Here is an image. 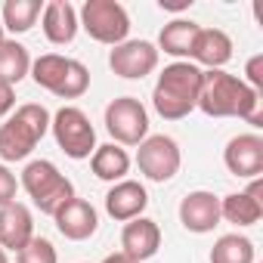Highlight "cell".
I'll use <instances>...</instances> for the list:
<instances>
[{
	"instance_id": "obj_1",
	"label": "cell",
	"mask_w": 263,
	"mask_h": 263,
	"mask_svg": "<svg viewBox=\"0 0 263 263\" xmlns=\"http://www.w3.org/2000/svg\"><path fill=\"white\" fill-rule=\"evenodd\" d=\"M198 108L208 118H241L251 127H263V93L251 90L241 78L223 68L204 71Z\"/></svg>"
},
{
	"instance_id": "obj_2",
	"label": "cell",
	"mask_w": 263,
	"mask_h": 263,
	"mask_svg": "<svg viewBox=\"0 0 263 263\" xmlns=\"http://www.w3.org/2000/svg\"><path fill=\"white\" fill-rule=\"evenodd\" d=\"M201 78L204 71L195 62H171L155 81L152 90V105L164 121H183L189 111L198 108V93H201Z\"/></svg>"
},
{
	"instance_id": "obj_3",
	"label": "cell",
	"mask_w": 263,
	"mask_h": 263,
	"mask_svg": "<svg viewBox=\"0 0 263 263\" xmlns=\"http://www.w3.org/2000/svg\"><path fill=\"white\" fill-rule=\"evenodd\" d=\"M50 111L37 102H25L16 108V115H10L0 124V158L4 164L10 161H25L34 146L47 137L50 130Z\"/></svg>"
},
{
	"instance_id": "obj_4",
	"label": "cell",
	"mask_w": 263,
	"mask_h": 263,
	"mask_svg": "<svg viewBox=\"0 0 263 263\" xmlns=\"http://www.w3.org/2000/svg\"><path fill=\"white\" fill-rule=\"evenodd\" d=\"M19 186L28 192V198L34 201V208H37L41 214H50V217H53L68 198H74V186H71V180H68L53 161H47V158H41V161H28L25 171H22Z\"/></svg>"
},
{
	"instance_id": "obj_5",
	"label": "cell",
	"mask_w": 263,
	"mask_h": 263,
	"mask_svg": "<svg viewBox=\"0 0 263 263\" xmlns=\"http://www.w3.org/2000/svg\"><path fill=\"white\" fill-rule=\"evenodd\" d=\"M78 25L96 44H108V47L124 44L130 34V16L118 0H87L78 13Z\"/></svg>"
},
{
	"instance_id": "obj_6",
	"label": "cell",
	"mask_w": 263,
	"mask_h": 263,
	"mask_svg": "<svg viewBox=\"0 0 263 263\" xmlns=\"http://www.w3.org/2000/svg\"><path fill=\"white\" fill-rule=\"evenodd\" d=\"M50 130L56 137V146L74 161H84L96 152V130L78 105H62L50 118Z\"/></svg>"
},
{
	"instance_id": "obj_7",
	"label": "cell",
	"mask_w": 263,
	"mask_h": 263,
	"mask_svg": "<svg viewBox=\"0 0 263 263\" xmlns=\"http://www.w3.org/2000/svg\"><path fill=\"white\" fill-rule=\"evenodd\" d=\"M105 130L115 146H140L149 137V111L137 96H118L105 105Z\"/></svg>"
},
{
	"instance_id": "obj_8",
	"label": "cell",
	"mask_w": 263,
	"mask_h": 263,
	"mask_svg": "<svg viewBox=\"0 0 263 263\" xmlns=\"http://www.w3.org/2000/svg\"><path fill=\"white\" fill-rule=\"evenodd\" d=\"M180 164H183V155H180V146H177L174 137L155 134V137H146L137 146V167L152 183L174 180L180 174Z\"/></svg>"
},
{
	"instance_id": "obj_9",
	"label": "cell",
	"mask_w": 263,
	"mask_h": 263,
	"mask_svg": "<svg viewBox=\"0 0 263 263\" xmlns=\"http://www.w3.org/2000/svg\"><path fill=\"white\" fill-rule=\"evenodd\" d=\"M158 47L152 41H124L118 47H111L108 53V68L118 78L127 81H143L146 74H152L158 68Z\"/></svg>"
},
{
	"instance_id": "obj_10",
	"label": "cell",
	"mask_w": 263,
	"mask_h": 263,
	"mask_svg": "<svg viewBox=\"0 0 263 263\" xmlns=\"http://www.w3.org/2000/svg\"><path fill=\"white\" fill-rule=\"evenodd\" d=\"M223 164L232 177L254 180L263 174V140L257 134H238L223 149Z\"/></svg>"
},
{
	"instance_id": "obj_11",
	"label": "cell",
	"mask_w": 263,
	"mask_h": 263,
	"mask_svg": "<svg viewBox=\"0 0 263 263\" xmlns=\"http://www.w3.org/2000/svg\"><path fill=\"white\" fill-rule=\"evenodd\" d=\"M260 217H263V180L260 177H254L245 192H229L226 198H220V220L238 229L260 223Z\"/></svg>"
},
{
	"instance_id": "obj_12",
	"label": "cell",
	"mask_w": 263,
	"mask_h": 263,
	"mask_svg": "<svg viewBox=\"0 0 263 263\" xmlns=\"http://www.w3.org/2000/svg\"><path fill=\"white\" fill-rule=\"evenodd\" d=\"M146 208H149V192L137 180L111 183V189L105 192V214L118 223H130V220L143 217Z\"/></svg>"
},
{
	"instance_id": "obj_13",
	"label": "cell",
	"mask_w": 263,
	"mask_h": 263,
	"mask_svg": "<svg viewBox=\"0 0 263 263\" xmlns=\"http://www.w3.org/2000/svg\"><path fill=\"white\" fill-rule=\"evenodd\" d=\"M53 220H56V229L68 238V241H87L90 235H96V229H99V214H96V208L90 204V201H84V198H68L56 214H53Z\"/></svg>"
},
{
	"instance_id": "obj_14",
	"label": "cell",
	"mask_w": 263,
	"mask_h": 263,
	"mask_svg": "<svg viewBox=\"0 0 263 263\" xmlns=\"http://www.w3.org/2000/svg\"><path fill=\"white\" fill-rule=\"evenodd\" d=\"M158 248H161V229H158L155 220L137 217V220L124 223V229H121V254H127L137 263H146V260H152L158 254Z\"/></svg>"
},
{
	"instance_id": "obj_15",
	"label": "cell",
	"mask_w": 263,
	"mask_h": 263,
	"mask_svg": "<svg viewBox=\"0 0 263 263\" xmlns=\"http://www.w3.org/2000/svg\"><path fill=\"white\" fill-rule=\"evenodd\" d=\"M180 223L195 235L214 232V226H220V198L204 189L189 192L180 201Z\"/></svg>"
},
{
	"instance_id": "obj_16",
	"label": "cell",
	"mask_w": 263,
	"mask_h": 263,
	"mask_svg": "<svg viewBox=\"0 0 263 263\" xmlns=\"http://www.w3.org/2000/svg\"><path fill=\"white\" fill-rule=\"evenodd\" d=\"M31 238H34V217L22 201L0 208V248L19 254Z\"/></svg>"
},
{
	"instance_id": "obj_17",
	"label": "cell",
	"mask_w": 263,
	"mask_h": 263,
	"mask_svg": "<svg viewBox=\"0 0 263 263\" xmlns=\"http://www.w3.org/2000/svg\"><path fill=\"white\" fill-rule=\"evenodd\" d=\"M41 22H44V34L50 44L56 47H65L78 37V10L68 4V0H50L41 13Z\"/></svg>"
},
{
	"instance_id": "obj_18",
	"label": "cell",
	"mask_w": 263,
	"mask_h": 263,
	"mask_svg": "<svg viewBox=\"0 0 263 263\" xmlns=\"http://www.w3.org/2000/svg\"><path fill=\"white\" fill-rule=\"evenodd\" d=\"M192 59L198 65H204L208 71L223 68L232 59V37L223 28H198L195 47H192Z\"/></svg>"
},
{
	"instance_id": "obj_19",
	"label": "cell",
	"mask_w": 263,
	"mask_h": 263,
	"mask_svg": "<svg viewBox=\"0 0 263 263\" xmlns=\"http://www.w3.org/2000/svg\"><path fill=\"white\" fill-rule=\"evenodd\" d=\"M198 28L192 19H174L161 28L158 34V53L164 50L167 56H174L177 62H189L192 59V47H195V37H198Z\"/></svg>"
},
{
	"instance_id": "obj_20",
	"label": "cell",
	"mask_w": 263,
	"mask_h": 263,
	"mask_svg": "<svg viewBox=\"0 0 263 263\" xmlns=\"http://www.w3.org/2000/svg\"><path fill=\"white\" fill-rule=\"evenodd\" d=\"M90 167H93L96 180L121 183V180H127V174H130V155H127L121 146L105 143V146H96V152L90 155Z\"/></svg>"
},
{
	"instance_id": "obj_21",
	"label": "cell",
	"mask_w": 263,
	"mask_h": 263,
	"mask_svg": "<svg viewBox=\"0 0 263 263\" xmlns=\"http://www.w3.org/2000/svg\"><path fill=\"white\" fill-rule=\"evenodd\" d=\"M31 71V56L28 50L13 41V37H4V44H0V81L16 87L25 74Z\"/></svg>"
},
{
	"instance_id": "obj_22",
	"label": "cell",
	"mask_w": 263,
	"mask_h": 263,
	"mask_svg": "<svg viewBox=\"0 0 263 263\" xmlns=\"http://www.w3.org/2000/svg\"><path fill=\"white\" fill-rule=\"evenodd\" d=\"M41 13H44L41 0H7L4 10H0V22H4V31L25 34L34 28Z\"/></svg>"
},
{
	"instance_id": "obj_23",
	"label": "cell",
	"mask_w": 263,
	"mask_h": 263,
	"mask_svg": "<svg viewBox=\"0 0 263 263\" xmlns=\"http://www.w3.org/2000/svg\"><path fill=\"white\" fill-rule=\"evenodd\" d=\"M211 263H254V241L248 235H220L211 248Z\"/></svg>"
},
{
	"instance_id": "obj_24",
	"label": "cell",
	"mask_w": 263,
	"mask_h": 263,
	"mask_svg": "<svg viewBox=\"0 0 263 263\" xmlns=\"http://www.w3.org/2000/svg\"><path fill=\"white\" fill-rule=\"evenodd\" d=\"M65 71H68V59H65V56H59V53H44L41 59L31 62V71H28V74L34 78L37 87L56 93L59 84H62V78H65Z\"/></svg>"
},
{
	"instance_id": "obj_25",
	"label": "cell",
	"mask_w": 263,
	"mask_h": 263,
	"mask_svg": "<svg viewBox=\"0 0 263 263\" xmlns=\"http://www.w3.org/2000/svg\"><path fill=\"white\" fill-rule=\"evenodd\" d=\"M87 87H90V71H87V65L78 62V59H68V71H65V78H62L56 96H59V99H78V96L87 93Z\"/></svg>"
},
{
	"instance_id": "obj_26",
	"label": "cell",
	"mask_w": 263,
	"mask_h": 263,
	"mask_svg": "<svg viewBox=\"0 0 263 263\" xmlns=\"http://www.w3.org/2000/svg\"><path fill=\"white\" fill-rule=\"evenodd\" d=\"M16 263H59V257H56V248H53L50 238L34 235V238L16 254Z\"/></svg>"
},
{
	"instance_id": "obj_27",
	"label": "cell",
	"mask_w": 263,
	"mask_h": 263,
	"mask_svg": "<svg viewBox=\"0 0 263 263\" xmlns=\"http://www.w3.org/2000/svg\"><path fill=\"white\" fill-rule=\"evenodd\" d=\"M16 192H19L16 174H13L7 164H0V208H4V204H13V201H16Z\"/></svg>"
},
{
	"instance_id": "obj_28",
	"label": "cell",
	"mask_w": 263,
	"mask_h": 263,
	"mask_svg": "<svg viewBox=\"0 0 263 263\" xmlns=\"http://www.w3.org/2000/svg\"><path fill=\"white\" fill-rule=\"evenodd\" d=\"M245 74H248V81H245V84H248L251 90L263 93V56H260V53L248 59V68H245Z\"/></svg>"
},
{
	"instance_id": "obj_29",
	"label": "cell",
	"mask_w": 263,
	"mask_h": 263,
	"mask_svg": "<svg viewBox=\"0 0 263 263\" xmlns=\"http://www.w3.org/2000/svg\"><path fill=\"white\" fill-rule=\"evenodd\" d=\"M13 108H16V90L0 81V118H7Z\"/></svg>"
},
{
	"instance_id": "obj_30",
	"label": "cell",
	"mask_w": 263,
	"mask_h": 263,
	"mask_svg": "<svg viewBox=\"0 0 263 263\" xmlns=\"http://www.w3.org/2000/svg\"><path fill=\"white\" fill-rule=\"evenodd\" d=\"M158 7H161V10H174V13H180V10H189V7H192V0H180V4H167V0H161Z\"/></svg>"
},
{
	"instance_id": "obj_31",
	"label": "cell",
	"mask_w": 263,
	"mask_h": 263,
	"mask_svg": "<svg viewBox=\"0 0 263 263\" xmlns=\"http://www.w3.org/2000/svg\"><path fill=\"white\" fill-rule=\"evenodd\" d=\"M102 263H137V260H130L127 254H121V251H118V254H108Z\"/></svg>"
},
{
	"instance_id": "obj_32",
	"label": "cell",
	"mask_w": 263,
	"mask_h": 263,
	"mask_svg": "<svg viewBox=\"0 0 263 263\" xmlns=\"http://www.w3.org/2000/svg\"><path fill=\"white\" fill-rule=\"evenodd\" d=\"M0 263H10V257H7V251L0 248Z\"/></svg>"
},
{
	"instance_id": "obj_33",
	"label": "cell",
	"mask_w": 263,
	"mask_h": 263,
	"mask_svg": "<svg viewBox=\"0 0 263 263\" xmlns=\"http://www.w3.org/2000/svg\"><path fill=\"white\" fill-rule=\"evenodd\" d=\"M0 44H4V22H0Z\"/></svg>"
}]
</instances>
